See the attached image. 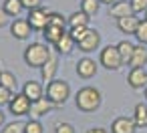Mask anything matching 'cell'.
Here are the masks:
<instances>
[{"instance_id": "obj_1", "label": "cell", "mask_w": 147, "mask_h": 133, "mask_svg": "<svg viewBox=\"0 0 147 133\" xmlns=\"http://www.w3.org/2000/svg\"><path fill=\"white\" fill-rule=\"evenodd\" d=\"M101 101H103V95L97 87H81L75 95V105L79 111L83 113H93L101 107Z\"/></svg>"}, {"instance_id": "obj_2", "label": "cell", "mask_w": 147, "mask_h": 133, "mask_svg": "<svg viewBox=\"0 0 147 133\" xmlns=\"http://www.w3.org/2000/svg\"><path fill=\"white\" fill-rule=\"evenodd\" d=\"M51 55L53 53H51V49L47 45H42V43H30L24 49V63L28 67H32V69H40L49 61Z\"/></svg>"}, {"instance_id": "obj_3", "label": "cell", "mask_w": 147, "mask_h": 133, "mask_svg": "<svg viewBox=\"0 0 147 133\" xmlns=\"http://www.w3.org/2000/svg\"><path fill=\"white\" fill-rule=\"evenodd\" d=\"M47 97L57 105V107H63L69 97H71V85L65 81V79H55L47 85Z\"/></svg>"}, {"instance_id": "obj_4", "label": "cell", "mask_w": 147, "mask_h": 133, "mask_svg": "<svg viewBox=\"0 0 147 133\" xmlns=\"http://www.w3.org/2000/svg\"><path fill=\"white\" fill-rule=\"evenodd\" d=\"M99 63H101V67H105L107 71H119V69L125 65L123 59H121V53H119L117 45H107V47H103L101 53H99Z\"/></svg>"}, {"instance_id": "obj_5", "label": "cell", "mask_w": 147, "mask_h": 133, "mask_svg": "<svg viewBox=\"0 0 147 133\" xmlns=\"http://www.w3.org/2000/svg\"><path fill=\"white\" fill-rule=\"evenodd\" d=\"M77 47H79V51L85 53V55L95 53V51L101 47V34H99V30H95V28L89 26L87 32H85V36H83L81 41H77Z\"/></svg>"}, {"instance_id": "obj_6", "label": "cell", "mask_w": 147, "mask_h": 133, "mask_svg": "<svg viewBox=\"0 0 147 133\" xmlns=\"http://www.w3.org/2000/svg\"><path fill=\"white\" fill-rule=\"evenodd\" d=\"M28 24L32 30H38L42 32L47 26H49V12L40 6V8H34V10H28V16H26Z\"/></svg>"}, {"instance_id": "obj_7", "label": "cell", "mask_w": 147, "mask_h": 133, "mask_svg": "<svg viewBox=\"0 0 147 133\" xmlns=\"http://www.w3.org/2000/svg\"><path fill=\"white\" fill-rule=\"evenodd\" d=\"M30 105H32V101L26 99L22 93H14L12 101L8 103V109H10V113L16 115V117H24V115L30 113Z\"/></svg>"}, {"instance_id": "obj_8", "label": "cell", "mask_w": 147, "mask_h": 133, "mask_svg": "<svg viewBox=\"0 0 147 133\" xmlns=\"http://www.w3.org/2000/svg\"><path fill=\"white\" fill-rule=\"evenodd\" d=\"M53 109H57V105H55L47 95H45V97H40V99L32 101V105H30V119H38V117H42V115L51 113Z\"/></svg>"}, {"instance_id": "obj_9", "label": "cell", "mask_w": 147, "mask_h": 133, "mask_svg": "<svg viewBox=\"0 0 147 133\" xmlns=\"http://www.w3.org/2000/svg\"><path fill=\"white\" fill-rule=\"evenodd\" d=\"M97 71H99V65H97L93 59H89V57H83V59L77 63V75H79L81 79H93V77L97 75Z\"/></svg>"}, {"instance_id": "obj_10", "label": "cell", "mask_w": 147, "mask_h": 133, "mask_svg": "<svg viewBox=\"0 0 147 133\" xmlns=\"http://www.w3.org/2000/svg\"><path fill=\"white\" fill-rule=\"evenodd\" d=\"M30 32H32V28H30V24H28L26 18H16V20L10 24V34H12L16 41H26V38L30 36Z\"/></svg>"}, {"instance_id": "obj_11", "label": "cell", "mask_w": 147, "mask_h": 133, "mask_svg": "<svg viewBox=\"0 0 147 133\" xmlns=\"http://www.w3.org/2000/svg\"><path fill=\"white\" fill-rule=\"evenodd\" d=\"M57 71H59V57H57V55H51L49 61L40 67V79H42V83L49 85L51 81H55Z\"/></svg>"}, {"instance_id": "obj_12", "label": "cell", "mask_w": 147, "mask_h": 133, "mask_svg": "<svg viewBox=\"0 0 147 133\" xmlns=\"http://www.w3.org/2000/svg\"><path fill=\"white\" fill-rule=\"evenodd\" d=\"M137 131V125L133 121V117H117L113 123H111V133H135Z\"/></svg>"}, {"instance_id": "obj_13", "label": "cell", "mask_w": 147, "mask_h": 133, "mask_svg": "<svg viewBox=\"0 0 147 133\" xmlns=\"http://www.w3.org/2000/svg\"><path fill=\"white\" fill-rule=\"evenodd\" d=\"M127 83L131 89L139 91V89H145L147 87V71L145 69H131L129 75H127Z\"/></svg>"}, {"instance_id": "obj_14", "label": "cell", "mask_w": 147, "mask_h": 133, "mask_svg": "<svg viewBox=\"0 0 147 133\" xmlns=\"http://www.w3.org/2000/svg\"><path fill=\"white\" fill-rule=\"evenodd\" d=\"M139 22H141V18H139L137 14H129V16L117 18V28H119L123 34H135Z\"/></svg>"}, {"instance_id": "obj_15", "label": "cell", "mask_w": 147, "mask_h": 133, "mask_svg": "<svg viewBox=\"0 0 147 133\" xmlns=\"http://www.w3.org/2000/svg\"><path fill=\"white\" fill-rule=\"evenodd\" d=\"M26 99H30V101H36V99H40V97H45V87L38 83V81H26L24 85H22V91H20Z\"/></svg>"}, {"instance_id": "obj_16", "label": "cell", "mask_w": 147, "mask_h": 133, "mask_svg": "<svg viewBox=\"0 0 147 133\" xmlns=\"http://www.w3.org/2000/svg\"><path fill=\"white\" fill-rule=\"evenodd\" d=\"M147 65V47L145 45H135V51H133V57L129 61V67L131 69H145Z\"/></svg>"}, {"instance_id": "obj_17", "label": "cell", "mask_w": 147, "mask_h": 133, "mask_svg": "<svg viewBox=\"0 0 147 133\" xmlns=\"http://www.w3.org/2000/svg\"><path fill=\"white\" fill-rule=\"evenodd\" d=\"M129 14H135V12L131 8V2H127V0H119V2L109 6V16H113V18H123Z\"/></svg>"}, {"instance_id": "obj_18", "label": "cell", "mask_w": 147, "mask_h": 133, "mask_svg": "<svg viewBox=\"0 0 147 133\" xmlns=\"http://www.w3.org/2000/svg\"><path fill=\"white\" fill-rule=\"evenodd\" d=\"M75 47H77V43H75V38L71 36V32H65V34L59 38V43L55 45V51H57L59 55H71V53L75 51Z\"/></svg>"}, {"instance_id": "obj_19", "label": "cell", "mask_w": 147, "mask_h": 133, "mask_svg": "<svg viewBox=\"0 0 147 133\" xmlns=\"http://www.w3.org/2000/svg\"><path fill=\"white\" fill-rule=\"evenodd\" d=\"M89 20H91V16H89V14H85L83 10L73 12V14L67 18L69 28H77V26H89Z\"/></svg>"}, {"instance_id": "obj_20", "label": "cell", "mask_w": 147, "mask_h": 133, "mask_svg": "<svg viewBox=\"0 0 147 133\" xmlns=\"http://www.w3.org/2000/svg\"><path fill=\"white\" fill-rule=\"evenodd\" d=\"M2 8H4V12H6L10 18H18V14L24 10V6H22L20 0H4V2H2Z\"/></svg>"}, {"instance_id": "obj_21", "label": "cell", "mask_w": 147, "mask_h": 133, "mask_svg": "<svg viewBox=\"0 0 147 133\" xmlns=\"http://www.w3.org/2000/svg\"><path fill=\"white\" fill-rule=\"evenodd\" d=\"M65 32H67L65 28H59V26H47V28L42 30V36H45V41H47V43L57 45V43H59V38H61Z\"/></svg>"}, {"instance_id": "obj_22", "label": "cell", "mask_w": 147, "mask_h": 133, "mask_svg": "<svg viewBox=\"0 0 147 133\" xmlns=\"http://www.w3.org/2000/svg\"><path fill=\"white\" fill-rule=\"evenodd\" d=\"M117 49H119V53H121V59H123V63L125 65H129V61H131V57H133V51H135V45L131 43V41H121V43H117Z\"/></svg>"}, {"instance_id": "obj_23", "label": "cell", "mask_w": 147, "mask_h": 133, "mask_svg": "<svg viewBox=\"0 0 147 133\" xmlns=\"http://www.w3.org/2000/svg\"><path fill=\"white\" fill-rule=\"evenodd\" d=\"M133 121L137 127H147V105L139 103L133 109Z\"/></svg>"}, {"instance_id": "obj_24", "label": "cell", "mask_w": 147, "mask_h": 133, "mask_svg": "<svg viewBox=\"0 0 147 133\" xmlns=\"http://www.w3.org/2000/svg\"><path fill=\"white\" fill-rule=\"evenodd\" d=\"M0 85L10 89L12 93H16V77L10 71H0Z\"/></svg>"}, {"instance_id": "obj_25", "label": "cell", "mask_w": 147, "mask_h": 133, "mask_svg": "<svg viewBox=\"0 0 147 133\" xmlns=\"http://www.w3.org/2000/svg\"><path fill=\"white\" fill-rule=\"evenodd\" d=\"M99 6H101L99 0H83V2H81V10L85 14H89V16H95L99 12Z\"/></svg>"}, {"instance_id": "obj_26", "label": "cell", "mask_w": 147, "mask_h": 133, "mask_svg": "<svg viewBox=\"0 0 147 133\" xmlns=\"http://www.w3.org/2000/svg\"><path fill=\"white\" fill-rule=\"evenodd\" d=\"M49 26H59V28H65V30H67L69 22H67V18H65L63 14H59V12H49Z\"/></svg>"}, {"instance_id": "obj_27", "label": "cell", "mask_w": 147, "mask_h": 133, "mask_svg": "<svg viewBox=\"0 0 147 133\" xmlns=\"http://www.w3.org/2000/svg\"><path fill=\"white\" fill-rule=\"evenodd\" d=\"M135 38L139 41V45L147 47V18H141V22L137 26V32H135Z\"/></svg>"}, {"instance_id": "obj_28", "label": "cell", "mask_w": 147, "mask_h": 133, "mask_svg": "<svg viewBox=\"0 0 147 133\" xmlns=\"http://www.w3.org/2000/svg\"><path fill=\"white\" fill-rule=\"evenodd\" d=\"M42 131H45V127L38 119H30L24 123V133H42Z\"/></svg>"}, {"instance_id": "obj_29", "label": "cell", "mask_w": 147, "mask_h": 133, "mask_svg": "<svg viewBox=\"0 0 147 133\" xmlns=\"http://www.w3.org/2000/svg\"><path fill=\"white\" fill-rule=\"evenodd\" d=\"M0 133H24V123L12 121V123H8V125H4V129L0 131Z\"/></svg>"}, {"instance_id": "obj_30", "label": "cell", "mask_w": 147, "mask_h": 133, "mask_svg": "<svg viewBox=\"0 0 147 133\" xmlns=\"http://www.w3.org/2000/svg\"><path fill=\"white\" fill-rule=\"evenodd\" d=\"M12 97H14V93L10 91V89H6V87H2L0 85V107H8V103L12 101Z\"/></svg>"}, {"instance_id": "obj_31", "label": "cell", "mask_w": 147, "mask_h": 133, "mask_svg": "<svg viewBox=\"0 0 147 133\" xmlns=\"http://www.w3.org/2000/svg\"><path fill=\"white\" fill-rule=\"evenodd\" d=\"M129 2H131V8H133L135 14L147 12V0H129Z\"/></svg>"}, {"instance_id": "obj_32", "label": "cell", "mask_w": 147, "mask_h": 133, "mask_svg": "<svg viewBox=\"0 0 147 133\" xmlns=\"http://www.w3.org/2000/svg\"><path fill=\"white\" fill-rule=\"evenodd\" d=\"M55 133H75V127L67 121H59L55 125Z\"/></svg>"}, {"instance_id": "obj_33", "label": "cell", "mask_w": 147, "mask_h": 133, "mask_svg": "<svg viewBox=\"0 0 147 133\" xmlns=\"http://www.w3.org/2000/svg\"><path fill=\"white\" fill-rule=\"evenodd\" d=\"M87 28H89V26H77V28H71L69 32H71V36H73V38H75V43H77V41H81V38L85 36Z\"/></svg>"}, {"instance_id": "obj_34", "label": "cell", "mask_w": 147, "mask_h": 133, "mask_svg": "<svg viewBox=\"0 0 147 133\" xmlns=\"http://www.w3.org/2000/svg\"><path fill=\"white\" fill-rule=\"evenodd\" d=\"M20 2H22V6L26 10H34V8H40L42 6V0H20Z\"/></svg>"}, {"instance_id": "obj_35", "label": "cell", "mask_w": 147, "mask_h": 133, "mask_svg": "<svg viewBox=\"0 0 147 133\" xmlns=\"http://www.w3.org/2000/svg\"><path fill=\"white\" fill-rule=\"evenodd\" d=\"M8 18H10V16H8V14L4 12V8H2V6H0V28H2V26H6Z\"/></svg>"}, {"instance_id": "obj_36", "label": "cell", "mask_w": 147, "mask_h": 133, "mask_svg": "<svg viewBox=\"0 0 147 133\" xmlns=\"http://www.w3.org/2000/svg\"><path fill=\"white\" fill-rule=\"evenodd\" d=\"M87 133H109L107 129H103V127H91Z\"/></svg>"}, {"instance_id": "obj_37", "label": "cell", "mask_w": 147, "mask_h": 133, "mask_svg": "<svg viewBox=\"0 0 147 133\" xmlns=\"http://www.w3.org/2000/svg\"><path fill=\"white\" fill-rule=\"evenodd\" d=\"M99 2H101V4H109V6H111V4L119 2V0H99Z\"/></svg>"}, {"instance_id": "obj_38", "label": "cell", "mask_w": 147, "mask_h": 133, "mask_svg": "<svg viewBox=\"0 0 147 133\" xmlns=\"http://www.w3.org/2000/svg\"><path fill=\"white\" fill-rule=\"evenodd\" d=\"M4 125V113H2V109H0V127Z\"/></svg>"}, {"instance_id": "obj_39", "label": "cell", "mask_w": 147, "mask_h": 133, "mask_svg": "<svg viewBox=\"0 0 147 133\" xmlns=\"http://www.w3.org/2000/svg\"><path fill=\"white\" fill-rule=\"evenodd\" d=\"M143 93H145V99H147V87H145V89H143Z\"/></svg>"}, {"instance_id": "obj_40", "label": "cell", "mask_w": 147, "mask_h": 133, "mask_svg": "<svg viewBox=\"0 0 147 133\" xmlns=\"http://www.w3.org/2000/svg\"><path fill=\"white\" fill-rule=\"evenodd\" d=\"M145 18H147V12H145Z\"/></svg>"}]
</instances>
